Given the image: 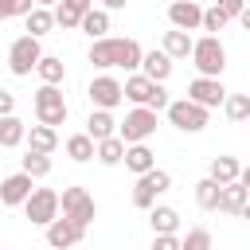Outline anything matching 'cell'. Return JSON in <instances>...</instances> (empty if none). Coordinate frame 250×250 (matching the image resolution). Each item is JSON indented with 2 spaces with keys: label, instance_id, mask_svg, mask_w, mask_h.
<instances>
[{
  "label": "cell",
  "instance_id": "1",
  "mask_svg": "<svg viewBox=\"0 0 250 250\" xmlns=\"http://www.w3.org/2000/svg\"><path fill=\"white\" fill-rule=\"evenodd\" d=\"M145 59L141 43L137 39H117V35H105V39H94L90 43V62L98 70H109V66H125V70H137Z\"/></svg>",
  "mask_w": 250,
  "mask_h": 250
},
{
  "label": "cell",
  "instance_id": "2",
  "mask_svg": "<svg viewBox=\"0 0 250 250\" xmlns=\"http://www.w3.org/2000/svg\"><path fill=\"white\" fill-rule=\"evenodd\" d=\"M121 94L137 105V109H152V113H160V109H168V90L164 86H156V82H148L145 74H129L125 78V86H121Z\"/></svg>",
  "mask_w": 250,
  "mask_h": 250
},
{
  "label": "cell",
  "instance_id": "3",
  "mask_svg": "<svg viewBox=\"0 0 250 250\" xmlns=\"http://www.w3.org/2000/svg\"><path fill=\"white\" fill-rule=\"evenodd\" d=\"M191 62L199 70V78H219L227 70V47L219 43V35H203L191 43Z\"/></svg>",
  "mask_w": 250,
  "mask_h": 250
},
{
  "label": "cell",
  "instance_id": "4",
  "mask_svg": "<svg viewBox=\"0 0 250 250\" xmlns=\"http://www.w3.org/2000/svg\"><path fill=\"white\" fill-rule=\"evenodd\" d=\"M59 215L62 219H70L74 227H90L94 223V215H98V207H94V195L86 191V188H66L62 195H59Z\"/></svg>",
  "mask_w": 250,
  "mask_h": 250
},
{
  "label": "cell",
  "instance_id": "5",
  "mask_svg": "<svg viewBox=\"0 0 250 250\" xmlns=\"http://www.w3.org/2000/svg\"><path fill=\"white\" fill-rule=\"evenodd\" d=\"M31 105H35V117H39V125H47V129H55V125H62L66 121V98H62V90L59 86H39L35 90V98H31Z\"/></svg>",
  "mask_w": 250,
  "mask_h": 250
},
{
  "label": "cell",
  "instance_id": "6",
  "mask_svg": "<svg viewBox=\"0 0 250 250\" xmlns=\"http://www.w3.org/2000/svg\"><path fill=\"white\" fill-rule=\"evenodd\" d=\"M39 59H43V47H39V39H31V35H20V39L8 47V70H12L16 78H27V74L39 66Z\"/></svg>",
  "mask_w": 250,
  "mask_h": 250
},
{
  "label": "cell",
  "instance_id": "7",
  "mask_svg": "<svg viewBox=\"0 0 250 250\" xmlns=\"http://www.w3.org/2000/svg\"><path fill=\"white\" fill-rule=\"evenodd\" d=\"M168 188H172V176L164 168H152L148 176H137V184H133V207L152 211L156 207V195H164Z\"/></svg>",
  "mask_w": 250,
  "mask_h": 250
},
{
  "label": "cell",
  "instance_id": "8",
  "mask_svg": "<svg viewBox=\"0 0 250 250\" xmlns=\"http://www.w3.org/2000/svg\"><path fill=\"white\" fill-rule=\"evenodd\" d=\"M152 133H156V113L152 109H129L125 121L117 125V137L125 141V148L129 145H145Z\"/></svg>",
  "mask_w": 250,
  "mask_h": 250
},
{
  "label": "cell",
  "instance_id": "9",
  "mask_svg": "<svg viewBox=\"0 0 250 250\" xmlns=\"http://www.w3.org/2000/svg\"><path fill=\"white\" fill-rule=\"evenodd\" d=\"M23 215H27L35 227H51V223L59 219V191H51V188H35L31 199L23 203Z\"/></svg>",
  "mask_w": 250,
  "mask_h": 250
},
{
  "label": "cell",
  "instance_id": "10",
  "mask_svg": "<svg viewBox=\"0 0 250 250\" xmlns=\"http://www.w3.org/2000/svg\"><path fill=\"white\" fill-rule=\"evenodd\" d=\"M168 121L180 129V133H199V129H207V109H199L195 102H188V98H180V102H168Z\"/></svg>",
  "mask_w": 250,
  "mask_h": 250
},
{
  "label": "cell",
  "instance_id": "11",
  "mask_svg": "<svg viewBox=\"0 0 250 250\" xmlns=\"http://www.w3.org/2000/svg\"><path fill=\"white\" fill-rule=\"evenodd\" d=\"M86 94H90L94 109H105V113H109L113 105H121V102H125V94H121V82H117L113 74H98V78L90 82V90H86Z\"/></svg>",
  "mask_w": 250,
  "mask_h": 250
},
{
  "label": "cell",
  "instance_id": "12",
  "mask_svg": "<svg viewBox=\"0 0 250 250\" xmlns=\"http://www.w3.org/2000/svg\"><path fill=\"white\" fill-rule=\"evenodd\" d=\"M188 102H195L199 109H215V105L227 102V90H223L219 78H191V86H188Z\"/></svg>",
  "mask_w": 250,
  "mask_h": 250
},
{
  "label": "cell",
  "instance_id": "13",
  "mask_svg": "<svg viewBox=\"0 0 250 250\" xmlns=\"http://www.w3.org/2000/svg\"><path fill=\"white\" fill-rule=\"evenodd\" d=\"M31 191H35V184H31V176H23V172H12V176L0 180V203H4V207H23V203L31 199Z\"/></svg>",
  "mask_w": 250,
  "mask_h": 250
},
{
  "label": "cell",
  "instance_id": "14",
  "mask_svg": "<svg viewBox=\"0 0 250 250\" xmlns=\"http://www.w3.org/2000/svg\"><path fill=\"white\" fill-rule=\"evenodd\" d=\"M82 238H86V230H82V227H74V223H70V219H62V215L47 227V246H51V250H70V246H78Z\"/></svg>",
  "mask_w": 250,
  "mask_h": 250
},
{
  "label": "cell",
  "instance_id": "15",
  "mask_svg": "<svg viewBox=\"0 0 250 250\" xmlns=\"http://www.w3.org/2000/svg\"><path fill=\"white\" fill-rule=\"evenodd\" d=\"M168 20H172V31H195L203 27V8L191 0H176L168 4Z\"/></svg>",
  "mask_w": 250,
  "mask_h": 250
},
{
  "label": "cell",
  "instance_id": "16",
  "mask_svg": "<svg viewBox=\"0 0 250 250\" xmlns=\"http://www.w3.org/2000/svg\"><path fill=\"white\" fill-rule=\"evenodd\" d=\"M141 74H145L148 82L164 86L168 74H172V59H168L164 51H145V59H141Z\"/></svg>",
  "mask_w": 250,
  "mask_h": 250
},
{
  "label": "cell",
  "instance_id": "17",
  "mask_svg": "<svg viewBox=\"0 0 250 250\" xmlns=\"http://www.w3.org/2000/svg\"><path fill=\"white\" fill-rule=\"evenodd\" d=\"M86 137H90L94 145H102V141L117 137V121H113V113H105V109H94V113L86 117Z\"/></svg>",
  "mask_w": 250,
  "mask_h": 250
},
{
  "label": "cell",
  "instance_id": "18",
  "mask_svg": "<svg viewBox=\"0 0 250 250\" xmlns=\"http://www.w3.org/2000/svg\"><path fill=\"white\" fill-rule=\"evenodd\" d=\"M133 176H148L152 168H156V152L148 148V145H129L125 148V160H121Z\"/></svg>",
  "mask_w": 250,
  "mask_h": 250
},
{
  "label": "cell",
  "instance_id": "19",
  "mask_svg": "<svg viewBox=\"0 0 250 250\" xmlns=\"http://www.w3.org/2000/svg\"><path fill=\"white\" fill-rule=\"evenodd\" d=\"M23 141H27V152L51 156V152H55V145H59V133H55V129H47V125H31Z\"/></svg>",
  "mask_w": 250,
  "mask_h": 250
},
{
  "label": "cell",
  "instance_id": "20",
  "mask_svg": "<svg viewBox=\"0 0 250 250\" xmlns=\"http://www.w3.org/2000/svg\"><path fill=\"white\" fill-rule=\"evenodd\" d=\"M238 172H242V164L234 156H215L211 168H207V180H215L219 188H227V184H238Z\"/></svg>",
  "mask_w": 250,
  "mask_h": 250
},
{
  "label": "cell",
  "instance_id": "21",
  "mask_svg": "<svg viewBox=\"0 0 250 250\" xmlns=\"http://www.w3.org/2000/svg\"><path fill=\"white\" fill-rule=\"evenodd\" d=\"M90 8H94L90 0H62L51 16H55V23H62V27H78V23H82V16H86Z\"/></svg>",
  "mask_w": 250,
  "mask_h": 250
},
{
  "label": "cell",
  "instance_id": "22",
  "mask_svg": "<svg viewBox=\"0 0 250 250\" xmlns=\"http://www.w3.org/2000/svg\"><path fill=\"white\" fill-rule=\"evenodd\" d=\"M191 43H195V39H191L188 31H164L160 51H164V55L176 62V59H188V55H191Z\"/></svg>",
  "mask_w": 250,
  "mask_h": 250
},
{
  "label": "cell",
  "instance_id": "23",
  "mask_svg": "<svg viewBox=\"0 0 250 250\" xmlns=\"http://www.w3.org/2000/svg\"><path fill=\"white\" fill-rule=\"evenodd\" d=\"M148 227H152V234H176V227H180V211L160 203V207L148 211Z\"/></svg>",
  "mask_w": 250,
  "mask_h": 250
},
{
  "label": "cell",
  "instance_id": "24",
  "mask_svg": "<svg viewBox=\"0 0 250 250\" xmlns=\"http://www.w3.org/2000/svg\"><path fill=\"white\" fill-rule=\"evenodd\" d=\"M246 188L242 184H227L223 191H219V211L223 215H242V207H246Z\"/></svg>",
  "mask_w": 250,
  "mask_h": 250
},
{
  "label": "cell",
  "instance_id": "25",
  "mask_svg": "<svg viewBox=\"0 0 250 250\" xmlns=\"http://www.w3.org/2000/svg\"><path fill=\"white\" fill-rule=\"evenodd\" d=\"M23 23H27V35H31V39H43V35L55 27V16H51V8H31V12L23 16Z\"/></svg>",
  "mask_w": 250,
  "mask_h": 250
},
{
  "label": "cell",
  "instance_id": "26",
  "mask_svg": "<svg viewBox=\"0 0 250 250\" xmlns=\"http://www.w3.org/2000/svg\"><path fill=\"white\" fill-rule=\"evenodd\" d=\"M78 27H82L90 39H105V31H109V12H105V8H90Z\"/></svg>",
  "mask_w": 250,
  "mask_h": 250
},
{
  "label": "cell",
  "instance_id": "27",
  "mask_svg": "<svg viewBox=\"0 0 250 250\" xmlns=\"http://www.w3.org/2000/svg\"><path fill=\"white\" fill-rule=\"evenodd\" d=\"M35 74L43 78V86H59V82L66 78V66H62V59H59V55H43V59H39V66H35Z\"/></svg>",
  "mask_w": 250,
  "mask_h": 250
},
{
  "label": "cell",
  "instance_id": "28",
  "mask_svg": "<svg viewBox=\"0 0 250 250\" xmlns=\"http://www.w3.org/2000/svg\"><path fill=\"white\" fill-rule=\"evenodd\" d=\"M94 156H98L105 168H113V164H121V160H125V141H121V137H109V141L94 145Z\"/></svg>",
  "mask_w": 250,
  "mask_h": 250
},
{
  "label": "cell",
  "instance_id": "29",
  "mask_svg": "<svg viewBox=\"0 0 250 250\" xmlns=\"http://www.w3.org/2000/svg\"><path fill=\"white\" fill-rule=\"evenodd\" d=\"M23 137H27V125L20 117H4L0 121V148H16V145H23Z\"/></svg>",
  "mask_w": 250,
  "mask_h": 250
},
{
  "label": "cell",
  "instance_id": "30",
  "mask_svg": "<svg viewBox=\"0 0 250 250\" xmlns=\"http://www.w3.org/2000/svg\"><path fill=\"white\" fill-rule=\"evenodd\" d=\"M66 156H70L74 164H86V160H94V141H90L86 133H74V137H66Z\"/></svg>",
  "mask_w": 250,
  "mask_h": 250
},
{
  "label": "cell",
  "instance_id": "31",
  "mask_svg": "<svg viewBox=\"0 0 250 250\" xmlns=\"http://www.w3.org/2000/svg\"><path fill=\"white\" fill-rule=\"evenodd\" d=\"M219 191H223V188H219L215 180L203 176V180L195 184V203H199L203 211H219Z\"/></svg>",
  "mask_w": 250,
  "mask_h": 250
},
{
  "label": "cell",
  "instance_id": "32",
  "mask_svg": "<svg viewBox=\"0 0 250 250\" xmlns=\"http://www.w3.org/2000/svg\"><path fill=\"white\" fill-rule=\"evenodd\" d=\"M20 172H23V176H31V180H43V176L51 172V156L27 152V156H20Z\"/></svg>",
  "mask_w": 250,
  "mask_h": 250
},
{
  "label": "cell",
  "instance_id": "33",
  "mask_svg": "<svg viewBox=\"0 0 250 250\" xmlns=\"http://www.w3.org/2000/svg\"><path fill=\"white\" fill-rule=\"evenodd\" d=\"M223 113H227L230 121H250V94H227Z\"/></svg>",
  "mask_w": 250,
  "mask_h": 250
},
{
  "label": "cell",
  "instance_id": "34",
  "mask_svg": "<svg viewBox=\"0 0 250 250\" xmlns=\"http://www.w3.org/2000/svg\"><path fill=\"white\" fill-rule=\"evenodd\" d=\"M180 250H211V230L207 227H191L188 238H180Z\"/></svg>",
  "mask_w": 250,
  "mask_h": 250
},
{
  "label": "cell",
  "instance_id": "35",
  "mask_svg": "<svg viewBox=\"0 0 250 250\" xmlns=\"http://www.w3.org/2000/svg\"><path fill=\"white\" fill-rule=\"evenodd\" d=\"M223 27H227L223 8H219V4H215V8H203V31H211V35H215V31H223Z\"/></svg>",
  "mask_w": 250,
  "mask_h": 250
},
{
  "label": "cell",
  "instance_id": "36",
  "mask_svg": "<svg viewBox=\"0 0 250 250\" xmlns=\"http://www.w3.org/2000/svg\"><path fill=\"white\" fill-rule=\"evenodd\" d=\"M35 4L31 0H0V20H12V16H27Z\"/></svg>",
  "mask_w": 250,
  "mask_h": 250
},
{
  "label": "cell",
  "instance_id": "37",
  "mask_svg": "<svg viewBox=\"0 0 250 250\" xmlns=\"http://www.w3.org/2000/svg\"><path fill=\"white\" fill-rule=\"evenodd\" d=\"M4 117H16V94H8V90H0V121Z\"/></svg>",
  "mask_w": 250,
  "mask_h": 250
},
{
  "label": "cell",
  "instance_id": "38",
  "mask_svg": "<svg viewBox=\"0 0 250 250\" xmlns=\"http://www.w3.org/2000/svg\"><path fill=\"white\" fill-rule=\"evenodd\" d=\"M152 250H180V238L176 234H156L152 238Z\"/></svg>",
  "mask_w": 250,
  "mask_h": 250
},
{
  "label": "cell",
  "instance_id": "39",
  "mask_svg": "<svg viewBox=\"0 0 250 250\" xmlns=\"http://www.w3.org/2000/svg\"><path fill=\"white\" fill-rule=\"evenodd\" d=\"M219 8H223V16H227V20H238V16H242V8H246V4H242V0H223V4H219Z\"/></svg>",
  "mask_w": 250,
  "mask_h": 250
},
{
  "label": "cell",
  "instance_id": "40",
  "mask_svg": "<svg viewBox=\"0 0 250 250\" xmlns=\"http://www.w3.org/2000/svg\"><path fill=\"white\" fill-rule=\"evenodd\" d=\"M238 184H242V188H246V195H250V164L238 172Z\"/></svg>",
  "mask_w": 250,
  "mask_h": 250
},
{
  "label": "cell",
  "instance_id": "41",
  "mask_svg": "<svg viewBox=\"0 0 250 250\" xmlns=\"http://www.w3.org/2000/svg\"><path fill=\"white\" fill-rule=\"evenodd\" d=\"M238 23H242V27H246V31H250V4H246V8H242V16H238Z\"/></svg>",
  "mask_w": 250,
  "mask_h": 250
},
{
  "label": "cell",
  "instance_id": "42",
  "mask_svg": "<svg viewBox=\"0 0 250 250\" xmlns=\"http://www.w3.org/2000/svg\"><path fill=\"white\" fill-rule=\"evenodd\" d=\"M242 219H250V199H246V207H242Z\"/></svg>",
  "mask_w": 250,
  "mask_h": 250
},
{
  "label": "cell",
  "instance_id": "43",
  "mask_svg": "<svg viewBox=\"0 0 250 250\" xmlns=\"http://www.w3.org/2000/svg\"><path fill=\"white\" fill-rule=\"evenodd\" d=\"M0 207H4V203H0Z\"/></svg>",
  "mask_w": 250,
  "mask_h": 250
}]
</instances>
